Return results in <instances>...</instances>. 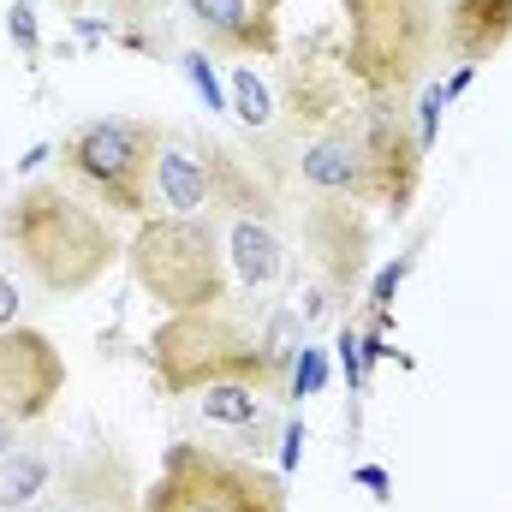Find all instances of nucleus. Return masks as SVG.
Here are the masks:
<instances>
[{
	"mask_svg": "<svg viewBox=\"0 0 512 512\" xmlns=\"http://www.w3.org/2000/svg\"><path fill=\"white\" fill-rule=\"evenodd\" d=\"M471 84H477V66H453V72L441 78V96H447V102H459Z\"/></svg>",
	"mask_w": 512,
	"mask_h": 512,
	"instance_id": "b1692460",
	"label": "nucleus"
},
{
	"mask_svg": "<svg viewBox=\"0 0 512 512\" xmlns=\"http://www.w3.org/2000/svg\"><path fill=\"white\" fill-rule=\"evenodd\" d=\"M405 274H411V256H393L382 274L370 280V316H376V310H393V298H399V280H405Z\"/></svg>",
	"mask_w": 512,
	"mask_h": 512,
	"instance_id": "4be33fe9",
	"label": "nucleus"
},
{
	"mask_svg": "<svg viewBox=\"0 0 512 512\" xmlns=\"http://www.w3.org/2000/svg\"><path fill=\"white\" fill-rule=\"evenodd\" d=\"M227 102H233V120L256 137H268L274 131V96H268V84L256 78V66H233V90H227Z\"/></svg>",
	"mask_w": 512,
	"mask_h": 512,
	"instance_id": "dca6fc26",
	"label": "nucleus"
},
{
	"mask_svg": "<svg viewBox=\"0 0 512 512\" xmlns=\"http://www.w3.org/2000/svg\"><path fill=\"white\" fill-rule=\"evenodd\" d=\"M0 328H18V286L0 274Z\"/></svg>",
	"mask_w": 512,
	"mask_h": 512,
	"instance_id": "a878e982",
	"label": "nucleus"
},
{
	"mask_svg": "<svg viewBox=\"0 0 512 512\" xmlns=\"http://www.w3.org/2000/svg\"><path fill=\"white\" fill-rule=\"evenodd\" d=\"M0 251L48 298H84L120 256L114 221L66 179H24L0 203Z\"/></svg>",
	"mask_w": 512,
	"mask_h": 512,
	"instance_id": "f03ea898",
	"label": "nucleus"
},
{
	"mask_svg": "<svg viewBox=\"0 0 512 512\" xmlns=\"http://www.w3.org/2000/svg\"><path fill=\"white\" fill-rule=\"evenodd\" d=\"M6 36H12V48L24 54V66H36V60H42V30H36V12H30L24 0H12V6H6Z\"/></svg>",
	"mask_w": 512,
	"mask_h": 512,
	"instance_id": "6ab92c4d",
	"label": "nucleus"
},
{
	"mask_svg": "<svg viewBox=\"0 0 512 512\" xmlns=\"http://www.w3.org/2000/svg\"><path fill=\"white\" fill-rule=\"evenodd\" d=\"M66 453H72V441L54 435V429H42V423H36L12 453H0V512L36 507V501L48 495V483L60 477Z\"/></svg>",
	"mask_w": 512,
	"mask_h": 512,
	"instance_id": "f8f14e48",
	"label": "nucleus"
},
{
	"mask_svg": "<svg viewBox=\"0 0 512 512\" xmlns=\"http://www.w3.org/2000/svg\"><path fill=\"white\" fill-rule=\"evenodd\" d=\"M126 262L161 316L215 310L239 292L227 268V233L215 215H143L126 245Z\"/></svg>",
	"mask_w": 512,
	"mask_h": 512,
	"instance_id": "20e7f679",
	"label": "nucleus"
},
{
	"mask_svg": "<svg viewBox=\"0 0 512 512\" xmlns=\"http://www.w3.org/2000/svg\"><path fill=\"white\" fill-rule=\"evenodd\" d=\"M322 387H328V352L304 340V352L292 358V382H286V405H292V399H316Z\"/></svg>",
	"mask_w": 512,
	"mask_h": 512,
	"instance_id": "f3484780",
	"label": "nucleus"
},
{
	"mask_svg": "<svg viewBox=\"0 0 512 512\" xmlns=\"http://www.w3.org/2000/svg\"><path fill=\"white\" fill-rule=\"evenodd\" d=\"M340 6V66L358 96L411 102L447 54L441 0H334Z\"/></svg>",
	"mask_w": 512,
	"mask_h": 512,
	"instance_id": "7ed1b4c3",
	"label": "nucleus"
},
{
	"mask_svg": "<svg viewBox=\"0 0 512 512\" xmlns=\"http://www.w3.org/2000/svg\"><path fill=\"white\" fill-rule=\"evenodd\" d=\"M286 173L292 185L334 197V203H376V155H370V131H364V96H352L334 120L298 131L286 149Z\"/></svg>",
	"mask_w": 512,
	"mask_h": 512,
	"instance_id": "0eeeda50",
	"label": "nucleus"
},
{
	"mask_svg": "<svg viewBox=\"0 0 512 512\" xmlns=\"http://www.w3.org/2000/svg\"><path fill=\"white\" fill-rule=\"evenodd\" d=\"M66 382V358L42 328H0V453H12L66 399Z\"/></svg>",
	"mask_w": 512,
	"mask_h": 512,
	"instance_id": "6e6552de",
	"label": "nucleus"
},
{
	"mask_svg": "<svg viewBox=\"0 0 512 512\" xmlns=\"http://www.w3.org/2000/svg\"><path fill=\"white\" fill-rule=\"evenodd\" d=\"M143 512H286V477L251 453L173 441L143 483Z\"/></svg>",
	"mask_w": 512,
	"mask_h": 512,
	"instance_id": "423d86ee",
	"label": "nucleus"
},
{
	"mask_svg": "<svg viewBox=\"0 0 512 512\" xmlns=\"http://www.w3.org/2000/svg\"><path fill=\"white\" fill-rule=\"evenodd\" d=\"M108 6V18L120 24V30H137V24H155L173 0H102Z\"/></svg>",
	"mask_w": 512,
	"mask_h": 512,
	"instance_id": "412c9836",
	"label": "nucleus"
},
{
	"mask_svg": "<svg viewBox=\"0 0 512 512\" xmlns=\"http://www.w3.org/2000/svg\"><path fill=\"white\" fill-rule=\"evenodd\" d=\"M185 24L209 60L280 54V0H185Z\"/></svg>",
	"mask_w": 512,
	"mask_h": 512,
	"instance_id": "9b49d317",
	"label": "nucleus"
},
{
	"mask_svg": "<svg viewBox=\"0 0 512 512\" xmlns=\"http://www.w3.org/2000/svg\"><path fill=\"white\" fill-rule=\"evenodd\" d=\"M352 477H358V483H364V489H370L376 501H387V489H393V483H387V471H382V465H358Z\"/></svg>",
	"mask_w": 512,
	"mask_h": 512,
	"instance_id": "393cba45",
	"label": "nucleus"
},
{
	"mask_svg": "<svg viewBox=\"0 0 512 512\" xmlns=\"http://www.w3.org/2000/svg\"><path fill=\"white\" fill-rule=\"evenodd\" d=\"M48 155H54V143H36V149H30V155H24V161H18V173H30V167H42V161H48Z\"/></svg>",
	"mask_w": 512,
	"mask_h": 512,
	"instance_id": "bb28decb",
	"label": "nucleus"
},
{
	"mask_svg": "<svg viewBox=\"0 0 512 512\" xmlns=\"http://www.w3.org/2000/svg\"><path fill=\"white\" fill-rule=\"evenodd\" d=\"M161 143L167 126L155 120H137V114H102V120H84L72 126L54 155L66 167V179L78 191H90L96 209H114L143 221L155 209V161H161Z\"/></svg>",
	"mask_w": 512,
	"mask_h": 512,
	"instance_id": "39448f33",
	"label": "nucleus"
},
{
	"mask_svg": "<svg viewBox=\"0 0 512 512\" xmlns=\"http://www.w3.org/2000/svg\"><path fill=\"white\" fill-rule=\"evenodd\" d=\"M304 447H310V429H304V417H286V429H280V477H292V471H298Z\"/></svg>",
	"mask_w": 512,
	"mask_h": 512,
	"instance_id": "5701e85b",
	"label": "nucleus"
},
{
	"mask_svg": "<svg viewBox=\"0 0 512 512\" xmlns=\"http://www.w3.org/2000/svg\"><path fill=\"white\" fill-rule=\"evenodd\" d=\"M54 6H60V12H78V6H90V0H54Z\"/></svg>",
	"mask_w": 512,
	"mask_h": 512,
	"instance_id": "cd10ccee",
	"label": "nucleus"
},
{
	"mask_svg": "<svg viewBox=\"0 0 512 512\" xmlns=\"http://www.w3.org/2000/svg\"><path fill=\"white\" fill-rule=\"evenodd\" d=\"M447 6V54L459 66H483L512 42V0H441Z\"/></svg>",
	"mask_w": 512,
	"mask_h": 512,
	"instance_id": "4468645a",
	"label": "nucleus"
},
{
	"mask_svg": "<svg viewBox=\"0 0 512 512\" xmlns=\"http://www.w3.org/2000/svg\"><path fill=\"white\" fill-rule=\"evenodd\" d=\"M197 411L209 417V423H227V429H251L256 417L268 411V393L251 382H215L197 393Z\"/></svg>",
	"mask_w": 512,
	"mask_h": 512,
	"instance_id": "2eb2a0df",
	"label": "nucleus"
},
{
	"mask_svg": "<svg viewBox=\"0 0 512 512\" xmlns=\"http://www.w3.org/2000/svg\"><path fill=\"white\" fill-rule=\"evenodd\" d=\"M364 131H370V155H376V209L405 221L417 203V185H423V161H429V149L417 137V114H411V102L364 96Z\"/></svg>",
	"mask_w": 512,
	"mask_h": 512,
	"instance_id": "9d476101",
	"label": "nucleus"
},
{
	"mask_svg": "<svg viewBox=\"0 0 512 512\" xmlns=\"http://www.w3.org/2000/svg\"><path fill=\"white\" fill-rule=\"evenodd\" d=\"M209 197H215V179H209V149H203V137L167 131L161 161H155V203H161L167 215H209Z\"/></svg>",
	"mask_w": 512,
	"mask_h": 512,
	"instance_id": "ddd939ff",
	"label": "nucleus"
},
{
	"mask_svg": "<svg viewBox=\"0 0 512 512\" xmlns=\"http://www.w3.org/2000/svg\"><path fill=\"white\" fill-rule=\"evenodd\" d=\"M24 512H143V483H137L131 447L114 435L72 447L60 477L48 483V495Z\"/></svg>",
	"mask_w": 512,
	"mask_h": 512,
	"instance_id": "1a4fd4ad",
	"label": "nucleus"
},
{
	"mask_svg": "<svg viewBox=\"0 0 512 512\" xmlns=\"http://www.w3.org/2000/svg\"><path fill=\"white\" fill-rule=\"evenodd\" d=\"M185 78H191V90H197V102H203L209 114H233L227 90L215 84V60H209L203 48H191V54H185Z\"/></svg>",
	"mask_w": 512,
	"mask_h": 512,
	"instance_id": "a211bd4d",
	"label": "nucleus"
},
{
	"mask_svg": "<svg viewBox=\"0 0 512 512\" xmlns=\"http://www.w3.org/2000/svg\"><path fill=\"white\" fill-rule=\"evenodd\" d=\"M417 137H423V149H435V137H441V114H447V96H441V78H429L423 90H417Z\"/></svg>",
	"mask_w": 512,
	"mask_h": 512,
	"instance_id": "aec40b11",
	"label": "nucleus"
},
{
	"mask_svg": "<svg viewBox=\"0 0 512 512\" xmlns=\"http://www.w3.org/2000/svg\"><path fill=\"white\" fill-rule=\"evenodd\" d=\"M239 292L215 310H191V316H161L143 340L149 376L167 399L203 393L215 382H251L268 399L286 405V382H292V358L304 352V322L286 298H268L251 316L233 310Z\"/></svg>",
	"mask_w": 512,
	"mask_h": 512,
	"instance_id": "f257e3e1",
	"label": "nucleus"
}]
</instances>
